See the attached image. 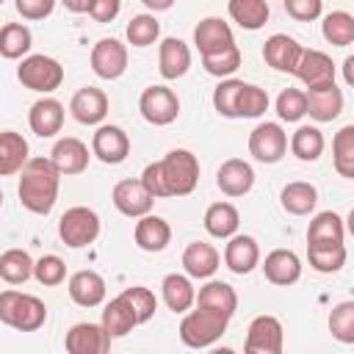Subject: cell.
<instances>
[{
	"label": "cell",
	"instance_id": "8",
	"mask_svg": "<svg viewBox=\"0 0 354 354\" xmlns=\"http://www.w3.org/2000/svg\"><path fill=\"white\" fill-rule=\"evenodd\" d=\"M288 152V133L279 122H260L249 133V155L260 163H279Z\"/></svg>",
	"mask_w": 354,
	"mask_h": 354
},
{
	"label": "cell",
	"instance_id": "33",
	"mask_svg": "<svg viewBox=\"0 0 354 354\" xmlns=\"http://www.w3.org/2000/svg\"><path fill=\"white\" fill-rule=\"evenodd\" d=\"M202 224H205L207 235L227 241L230 235H235V232H238L241 216H238V207H235L232 202H213V205L205 210Z\"/></svg>",
	"mask_w": 354,
	"mask_h": 354
},
{
	"label": "cell",
	"instance_id": "15",
	"mask_svg": "<svg viewBox=\"0 0 354 354\" xmlns=\"http://www.w3.org/2000/svg\"><path fill=\"white\" fill-rule=\"evenodd\" d=\"M69 113L80 124H100L108 116V94L97 86H83L72 94Z\"/></svg>",
	"mask_w": 354,
	"mask_h": 354
},
{
	"label": "cell",
	"instance_id": "42",
	"mask_svg": "<svg viewBox=\"0 0 354 354\" xmlns=\"http://www.w3.org/2000/svg\"><path fill=\"white\" fill-rule=\"evenodd\" d=\"M268 111V94L266 88L254 83H243L235 100V119H257Z\"/></svg>",
	"mask_w": 354,
	"mask_h": 354
},
{
	"label": "cell",
	"instance_id": "25",
	"mask_svg": "<svg viewBox=\"0 0 354 354\" xmlns=\"http://www.w3.org/2000/svg\"><path fill=\"white\" fill-rule=\"evenodd\" d=\"M301 50H304V47H301L293 36H288V33H274V36H268L266 44H263V58H266V64H268L271 69H277V72H290V75H293Z\"/></svg>",
	"mask_w": 354,
	"mask_h": 354
},
{
	"label": "cell",
	"instance_id": "11",
	"mask_svg": "<svg viewBox=\"0 0 354 354\" xmlns=\"http://www.w3.org/2000/svg\"><path fill=\"white\" fill-rule=\"evenodd\" d=\"M88 61H91V72L100 80H116L127 69V47L113 36L111 39H100L91 47V58Z\"/></svg>",
	"mask_w": 354,
	"mask_h": 354
},
{
	"label": "cell",
	"instance_id": "20",
	"mask_svg": "<svg viewBox=\"0 0 354 354\" xmlns=\"http://www.w3.org/2000/svg\"><path fill=\"white\" fill-rule=\"evenodd\" d=\"M88 147L75 138V136H66V138H58L53 152H50V160L53 166L61 171V177H72V174H83L88 169Z\"/></svg>",
	"mask_w": 354,
	"mask_h": 354
},
{
	"label": "cell",
	"instance_id": "29",
	"mask_svg": "<svg viewBox=\"0 0 354 354\" xmlns=\"http://www.w3.org/2000/svg\"><path fill=\"white\" fill-rule=\"evenodd\" d=\"M279 205L290 216H310L318 205V188L304 180H293L279 191Z\"/></svg>",
	"mask_w": 354,
	"mask_h": 354
},
{
	"label": "cell",
	"instance_id": "27",
	"mask_svg": "<svg viewBox=\"0 0 354 354\" xmlns=\"http://www.w3.org/2000/svg\"><path fill=\"white\" fill-rule=\"evenodd\" d=\"M304 97H307V113L315 122H332L343 111V91L337 88V83L304 91Z\"/></svg>",
	"mask_w": 354,
	"mask_h": 354
},
{
	"label": "cell",
	"instance_id": "40",
	"mask_svg": "<svg viewBox=\"0 0 354 354\" xmlns=\"http://www.w3.org/2000/svg\"><path fill=\"white\" fill-rule=\"evenodd\" d=\"M321 33L332 47H348L354 41V17L348 11H332L321 22Z\"/></svg>",
	"mask_w": 354,
	"mask_h": 354
},
{
	"label": "cell",
	"instance_id": "31",
	"mask_svg": "<svg viewBox=\"0 0 354 354\" xmlns=\"http://www.w3.org/2000/svg\"><path fill=\"white\" fill-rule=\"evenodd\" d=\"M100 324H102V329L111 335V340H113V337H124V335L133 332V326H138L136 313H133L130 301H127L122 293L105 304V310H102V321H100Z\"/></svg>",
	"mask_w": 354,
	"mask_h": 354
},
{
	"label": "cell",
	"instance_id": "16",
	"mask_svg": "<svg viewBox=\"0 0 354 354\" xmlns=\"http://www.w3.org/2000/svg\"><path fill=\"white\" fill-rule=\"evenodd\" d=\"M216 185L224 196H243L254 185V169L243 158H227L216 171Z\"/></svg>",
	"mask_w": 354,
	"mask_h": 354
},
{
	"label": "cell",
	"instance_id": "13",
	"mask_svg": "<svg viewBox=\"0 0 354 354\" xmlns=\"http://www.w3.org/2000/svg\"><path fill=\"white\" fill-rule=\"evenodd\" d=\"M111 202H113V207H116L122 216L138 218V216L152 213L155 196L141 185V180H119V183L113 185Z\"/></svg>",
	"mask_w": 354,
	"mask_h": 354
},
{
	"label": "cell",
	"instance_id": "49",
	"mask_svg": "<svg viewBox=\"0 0 354 354\" xmlns=\"http://www.w3.org/2000/svg\"><path fill=\"white\" fill-rule=\"evenodd\" d=\"M241 86H243V80L227 77V80H221V83L213 88V108H216L221 116L235 119V100H238Z\"/></svg>",
	"mask_w": 354,
	"mask_h": 354
},
{
	"label": "cell",
	"instance_id": "4",
	"mask_svg": "<svg viewBox=\"0 0 354 354\" xmlns=\"http://www.w3.org/2000/svg\"><path fill=\"white\" fill-rule=\"evenodd\" d=\"M227 324H230V318L221 315L218 310L196 304V310H191V313L185 310L177 332H180V340L188 348H207L227 332Z\"/></svg>",
	"mask_w": 354,
	"mask_h": 354
},
{
	"label": "cell",
	"instance_id": "28",
	"mask_svg": "<svg viewBox=\"0 0 354 354\" xmlns=\"http://www.w3.org/2000/svg\"><path fill=\"white\" fill-rule=\"evenodd\" d=\"M194 304H199V307H210V310H218L221 315L232 318V315H235V310H238V293H235V288H232V285H227V282H221V279H207V282L199 288V293H196Z\"/></svg>",
	"mask_w": 354,
	"mask_h": 354
},
{
	"label": "cell",
	"instance_id": "43",
	"mask_svg": "<svg viewBox=\"0 0 354 354\" xmlns=\"http://www.w3.org/2000/svg\"><path fill=\"white\" fill-rule=\"evenodd\" d=\"M127 41L133 47H149L158 41L160 36V22L155 19V14H136L130 22H127V30H124Z\"/></svg>",
	"mask_w": 354,
	"mask_h": 354
},
{
	"label": "cell",
	"instance_id": "9",
	"mask_svg": "<svg viewBox=\"0 0 354 354\" xmlns=\"http://www.w3.org/2000/svg\"><path fill=\"white\" fill-rule=\"evenodd\" d=\"M285 346V332L277 315H257L252 318L246 329V343L243 348L249 354H279Z\"/></svg>",
	"mask_w": 354,
	"mask_h": 354
},
{
	"label": "cell",
	"instance_id": "5",
	"mask_svg": "<svg viewBox=\"0 0 354 354\" xmlns=\"http://www.w3.org/2000/svg\"><path fill=\"white\" fill-rule=\"evenodd\" d=\"M17 80L36 91V94H53L61 83H64V66L61 61H55L53 55H44V53H33V55H25L17 66Z\"/></svg>",
	"mask_w": 354,
	"mask_h": 354
},
{
	"label": "cell",
	"instance_id": "52",
	"mask_svg": "<svg viewBox=\"0 0 354 354\" xmlns=\"http://www.w3.org/2000/svg\"><path fill=\"white\" fill-rule=\"evenodd\" d=\"M122 11V0H88V14L94 22H113Z\"/></svg>",
	"mask_w": 354,
	"mask_h": 354
},
{
	"label": "cell",
	"instance_id": "54",
	"mask_svg": "<svg viewBox=\"0 0 354 354\" xmlns=\"http://www.w3.org/2000/svg\"><path fill=\"white\" fill-rule=\"evenodd\" d=\"M141 3H144L149 11H155V14H158V11H169V8L174 6V0H141Z\"/></svg>",
	"mask_w": 354,
	"mask_h": 354
},
{
	"label": "cell",
	"instance_id": "18",
	"mask_svg": "<svg viewBox=\"0 0 354 354\" xmlns=\"http://www.w3.org/2000/svg\"><path fill=\"white\" fill-rule=\"evenodd\" d=\"M64 346L69 354H105L111 348V335L102 329V324H75L66 337Z\"/></svg>",
	"mask_w": 354,
	"mask_h": 354
},
{
	"label": "cell",
	"instance_id": "22",
	"mask_svg": "<svg viewBox=\"0 0 354 354\" xmlns=\"http://www.w3.org/2000/svg\"><path fill=\"white\" fill-rule=\"evenodd\" d=\"M221 266V254L207 241H191L183 252V268L191 279H210Z\"/></svg>",
	"mask_w": 354,
	"mask_h": 354
},
{
	"label": "cell",
	"instance_id": "10",
	"mask_svg": "<svg viewBox=\"0 0 354 354\" xmlns=\"http://www.w3.org/2000/svg\"><path fill=\"white\" fill-rule=\"evenodd\" d=\"M91 155L108 166H119L130 155V136L119 124H100L91 136Z\"/></svg>",
	"mask_w": 354,
	"mask_h": 354
},
{
	"label": "cell",
	"instance_id": "19",
	"mask_svg": "<svg viewBox=\"0 0 354 354\" xmlns=\"http://www.w3.org/2000/svg\"><path fill=\"white\" fill-rule=\"evenodd\" d=\"M64 116H66L64 105H61L55 97H47V94H44L41 100H36V102L30 105V111H28V124H30V130H33L39 138H53L55 133H61Z\"/></svg>",
	"mask_w": 354,
	"mask_h": 354
},
{
	"label": "cell",
	"instance_id": "48",
	"mask_svg": "<svg viewBox=\"0 0 354 354\" xmlns=\"http://www.w3.org/2000/svg\"><path fill=\"white\" fill-rule=\"evenodd\" d=\"M277 116L282 122H299L307 116V97L301 88H285L277 97Z\"/></svg>",
	"mask_w": 354,
	"mask_h": 354
},
{
	"label": "cell",
	"instance_id": "38",
	"mask_svg": "<svg viewBox=\"0 0 354 354\" xmlns=\"http://www.w3.org/2000/svg\"><path fill=\"white\" fill-rule=\"evenodd\" d=\"M33 277V257L25 249H8L0 254V279L6 285H25Z\"/></svg>",
	"mask_w": 354,
	"mask_h": 354
},
{
	"label": "cell",
	"instance_id": "17",
	"mask_svg": "<svg viewBox=\"0 0 354 354\" xmlns=\"http://www.w3.org/2000/svg\"><path fill=\"white\" fill-rule=\"evenodd\" d=\"M224 266L232 274H238V277L252 274L260 266V246H257V241L252 235H241V232L230 235L227 246H224Z\"/></svg>",
	"mask_w": 354,
	"mask_h": 354
},
{
	"label": "cell",
	"instance_id": "45",
	"mask_svg": "<svg viewBox=\"0 0 354 354\" xmlns=\"http://www.w3.org/2000/svg\"><path fill=\"white\" fill-rule=\"evenodd\" d=\"M33 279L44 288H55L66 279V263L58 254H44L33 260Z\"/></svg>",
	"mask_w": 354,
	"mask_h": 354
},
{
	"label": "cell",
	"instance_id": "21",
	"mask_svg": "<svg viewBox=\"0 0 354 354\" xmlns=\"http://www.w3.org/2000/svg\"><path fill=\"white\" fill-rule=\"evenodd\" d=\"M191 69V50L183 39L166 36L158 44V72L163 80H177Z\"/></svg>",
	"mask_w": 354,
	"mask_h": 354
},
{
	"label": "cell",
	"instance_id": "2",
	"mask_svg": "<svg viewBox=\"0 0 354 354\" xmlns=\"http://www.w3.org/2000/svg\"><path fill=\"white\" fill-rule=\"evenodd\" d=\"M61 185V171L50 158H28L19 169V205L36 216H47L55 207Z\"/></svg>",
	"mask_w": 354,
	"mask_h": 354
},
{
	"label": "cell",
	"instance_id": "41",
	"mask_svg": "<svg viewBox=\"0 0 354 354\" xmlns=\"http://www.w3.org/2000/svg\"><path fill=\"white\" fill-rule=\"evenodd\" d=\"M346 243H326V246H307V260L318 274H335L346 266Z\"/></svg>",
	"mask_w": 354,
	"mask_h": 354
},
{
	"label": "cell",
	"instance_id": "1",
	"mask_svg": "<svg viewBox=\"0 0 354 354\" xmlns=\"http://www.w3.org/2000/svg\"><path fill=\"white\" fill-rule=\"evenodd\" d=\"M141 185L155 196H188L199 183V160L188 149H171L141 171Z\"/></svg>",
	"mask_w": 354,
	"mask_h": 354
},
{
	"label": "cell",
	"instance_id": "53",
	"mask_svg": "<svg viewBox=\"0 0 354 354\" xmlns=\"http://www.w3.org/2000/svg\"><path fill=\"white\" fill-rule=\"evenodd\" d=\"M61 6L72 14H86L88 11V0H61Z\"/></svg>",
	"mask_w": 354,
	"mask_h": 354
},
{
	"label": "cell",
	"instance_id": "32",
	"mask_svg": "<svg viewBox=\"0 0 354 354\" xmlns=\"http://www.w3.org/2000/svg\"><path fill=\"white\" fill-rule=\"evenodd\" d=\"M28 141L17 130H3L0 133V177L19 174V169L28 160Z\"/></svg>",
	"mask_w": 354,
	"mask_h": 354
},
{
	"label": "cell",
	"instance_id": "36",
	"mask_svg": "<svg viewBox=\"0 0 354 354\" xmlns=\"http://www.w3.org/2000/svg\"><path fill=\"white\" fill-rule=\"evenodd\" d=\"M227 11L232 22H238L243 30H260L271 17V8L266 0H230Z\"/></svg>",
	"mask_w": 354,
	"mask_h": 354
},
{
	"label": "cell",
	"instance_id": "39",
	"mask_svg": "<svg viewBox=\"0 0 354 354\" xmlns=\"http://www.w3.org/2000/svg\"><path fill=\"white\" fill-rule=\"evenodd\" d=\"M332 166L340 177H354V124H343L332 138Z\"/></svg>",
	"mask_w": 354,
	"mask_h": 354
},
{
	"label": "cell",
	"instance_id": "12",
	"mask_svg": "<svg viewBox=\"0 0 354 354\" xmlns=\"http://www.w3.org/2000/svg\"><path fill=\"white\" fill-rule=\"evenodd\" d=\"M293 75L307 86V91L324 88V86H332L335 83V64L321 50H301Z\"/></svg>",
	"mask_w": 354,
	"mask_h": 354
},
{
	"label": "cell",
	"instance_id": "23",
	"mask_svg": "<svg viewBox=\"0 0 354 354\" xmlns=\"http://www.w3.org/2000/svg\"><path fill=\"white\" fill-rule=\"evenodd\" d=\"M66 290H69V299L77 304V307H100L105 301V279L91 271V268H83V271H75L66 282Z\"/></svg>",
	"mask_w": 354,
	"mask_h": 354
},
{
	"label": "cell",
	"instance_id": "47",
	"mask_svg": "<svg viewBox=\"0 0 354 354\" xmlns=\"http://www.w3.org/2000/svg\"><path fill=\"white\" fill-rule=\"evenodd\" d=\"M122 296L130 301V307H133V313H136V321H138V324H147V321L155 315V310H158V299H155V293H152L149 288H144V285L124 288V290H122Z\"/></svg>",
	"mask_w": 354,
	"mask_h": 354
},
{
	"label": "cell",
	"instance_id": "55",
	"mask_svg": "<svg viewBox=\"0 0 354 354\" xmlns=\"http://www.w3.org/2000/svg\"><path fill=\"white\" fill-rule=\"evenodd\" d=\"M0 207H3V188H0Z\"/></svg>",
	"mask_w": 354,
	"mask_h": 354
},
{
	"label": "cell",
	"instance_id": "26",
	"mask_svg": "<svg viewBox=\"0 0 354 354\" xmlns=\"http://www.w3.org/2000/svg\"><path fill=\"white\" fill-rule=\"evenodd\" d=\"M133 238H136V246L141 252H152L155 254V252H163L171 243V227H169L166 218L147 213V216H138Z\"/></svg>",
	"mask_w": 354,
	"mask_h": 354
},
{
	"label": "cell",
	"instance_id": "50",
	"mask_svg": "<svg viewBox=\"0 0 354 354\" xmlns=\"http://www.w3.org/2000/svg\"><path fill=\"white\" fill-rule=\"evenodd\" d=\"M288 17H293L296 22H313L321 17L324 0H282Z\"/></svg>",
	"mask_w": 354,
	"mask_h": 354
},
{
	"label": "cell",
	"instance_id": "56",
	"mask_svg": "<svg viewBox=\"0 0 354 354\" xmlns=\"http://www.w3.org/2000/svg\"><path fill=\"white\" fill-rule=\"evenodd\" d=\"M0 3H3V0H0Z\"/></svg>",
	"mask_w": 354,
	"mask_h": 354
},
{
	"label": "cell",
	"instance_id": "46",
	"mask_svg": "<svg viewBox=\"0 0 354 354\" xmlns=\"http://www.w3.org/2000/svg\"><path fill=\"white\" fill-rule=\"evenodd\" d=\"M202 66L213 77H230L241 66V50H238V44H232V47H227V50H221L216 55H202Z\"/></svg>",
	"mask_w": 354,
	"mask_h": 354
},
{
	"label": "cell",
	"instance_id": "6",
	"mask_svg": "<svg viewBox=\"0 0 354 354\" xmlns=\"http://www.w3.org/2000/svg\"><path fill=\"white\" fill-rule=\"evenodd\" d=\"M100 230H102V221H100L97 210H91L86 205H75L58 218V238L69 249H83V246L94 243Z\"/></svg>",
	"mask_w": 354,
	"mask_h": 354
},
{
	"label": "cell",
	"instance_id": "7",
	"mask_svg": "<svg viewBox=\"0 0 354 354\" xmlns=\"http://www.w3.org/2000/svg\"><path fill=\"white\" fill-rule=\"evenodd\" d=\"M138 111L149 124L166 127L180 116V97L169 86H149L138 97Z\"/></svg>",
	"mask_w": 354,
	"mask_h": 354
},
{
	"label": "cell",
	"instance_id": "3",
	"mask_svg": "<svg viewBox=\"0 0 354 354\" xmlns=\"http://www.w3.org/2000/svg\"><path fill=\"white\" fill-rule=\"evenodd\" d=\"M47 321V307L39 296L22 293V290H3L0 293V324L17 329V332H36Z\"/></svg>",
	"mask_w": 354,
	"mask_h": 354
},
{
	"label": "cell",
	"instance_id": "24",
	"mask_svg": "<svg viewBox=\"0 0 354 354\" xmlns=\"http://www.w3.org/2000/svg\"><path fill=\"white\" fill-rule=\"evenodd\" d=\"M263 274H266V279L271 285L288 288V285L299 282V277H301V260L290 249H274L263 260Z\"/></svg>",
	"mask_w": 354,
	"mask_h": 354
},
{
	"label": "cell",
	"instance_id": "34",
	"mask_svg": "<svg viewBox=\"0 0 354 354\" xmlns=\"http://www.w3.org/2000/svg\"><path fill=\"white\" fill-rule=\"evenodd\" d=\"M160 296L171 313H185V310H191L196 290H194L188 274H166L160 282Z\"/></svg>",
	"mask_w": 354,
	"mask_h": 354
},
{
	"label": "cell",
	"instance_id": "44",
	"mask_svg": "<svg viewBox=\"0 0 354 354\" xmlns=\"http://www.w3.org/2000/svg\"><path fill=\"white\" fill-rule=\"evenodd\" d=\"M329 332L340 343H354V301H340L329 313Z\"/></svg>",
	"mask_w": 354,
	"mask_h": 354
},
{
	"label": "cell",
	"instance_id": "37",
	"mask_svg": "<svg viewBox=\"0 0 354 354\" xmlns=\"http://www.w3.org/2000/svg\"><path fill=\"white\" fill-rule=\"evenodd\" d=\"M324 147H326L324 133H321L315 124H301V127H296V133L290 136V152H293L299 160H304V163H315V160L324 155Z\"/></svg>",
	"mask_w": 354,
	"mask_h": 354
},
{
	"label": "cell",
	"instance_id": "30",
	"mask_svg": "<svg viewBox=\"0 0 354 354\" xmlns=\"http://www.w3.org/2000/svg\"><path fill=\"white\" fill-rule=\"evenodd\" d=\"M346 238V224H343V216L332 213V210H324V213H315L310 227H307V246H326V243H343Z\"/></svg>",
	"mask_w": 354,
	"mask_h": 354
},
{
	"label": "cell",
	"instance_id": "35",
	"mask_svg": "<svg viewBox=\"0 0 354 354\" xmlns=\"http://www.w3.org/2000/svg\"><path fill=\"white\" fill-rule=\"evenodd\" d=\"M33 47V33L28 25L22 22H8L0 28V55L8 58V61H17V58H25Z\"/></svg>",
	"mask_w": 354,
	"mask_h": 354
},
{
	"label": "cell",
	"instance_id": "14",
	"mask_svg": "<svg viewBox=\"0 0 354 354\" xmlns=\"http://www.w3.org/2000/svg\"><path fill=\"white\" fill-rule=\"evenodd\" d=\"M194 44H196L199 55H216V53L232 47L235 36H232L230 22H224L221 17H205L194 28Z\"/></svg>",
	"mask_w": 354,
	"mask_h": 354
},
{
	"label": "cell",
	"instance_id": "51",
	"mask_svg": "<svg viewBox=\"0 0 354 354\" xmlns=\"http://www.w3.org/2000/svg\"><path fill=\"white\" fill-rule=\"evenodd\" d=\"M14 8H17V14L22 19L36 22V19H44V17L53 14L55 0H14Z\"/></svg>",
	"mask_w": 354,
	"mask_h": 354
}]
</instances>
